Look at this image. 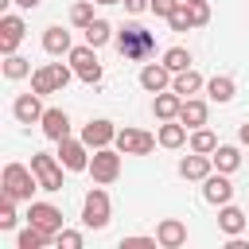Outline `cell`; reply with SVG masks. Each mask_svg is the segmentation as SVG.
Wrapping results in <instances>:
<instances>
[{
	"label": "cell",
	"mask_w": 249,
	"mask_h": 249,
	"mask_svg": "<svg viewBox=\"0 0 249 249\" xmlns=\"http://www.w3.org/2000/svg\"><path fill=\"white\" fill-rule=\"evenodd\" d=\"M187 62H191V54H187L183 47H171V51H167V66H171V70H183Z\"/></svg>",
	"instance_id": "484cf974"
},
{
	"label": "cell",
	"mask_w": 249,
	"mask_h": 249,
	"mask_svg": "<svg viewBox=\"0 0 249 249\" xmlns=\"http://www.w3.org/2000/svg\"><path fill=\"white\" fill-rule=\"evenodd\" d=\"M31 167L39 171V179H43L47 191H58V187H62V175H58V167H54L51 156H31Z\"/></svg>",
	"instance_id": "3957f363"
},
{
	"label": "cell",
	"mask_w": 249,
	"mask_h": 249,
	"mask_svg": "<svg viewBox=\"0 0 249 249\" xmlns=\"http://www.w3.org/2000/svg\"><path fill=\"white\" fill-rule=\"evenodd\" d=\"M105 140H109V124L105 121H93L86 128V144H105Z\"/></svg>",
	"instance_id": "7402d4cb"
},
{
	"label": "cell",
	"mask_w": 249,
	"mask_h": 249,
	"mask_svg": "<svg viewBox=\"0 0 249 249\" xmlns=\"http://www.w3.org/2000/svg\"><path fill=\"white\" fill-rule=\"evenodd\" d=\"M179 171H183L187 179H198V175H206V160H202V156H191V160L179 163Z\"/></svg>",
	"instance_id": "ac0fdd59"
},
{
	"label": "cell",
	"mask_w": 249,
	"mask_h": 249,
	"mask_svg": "<svg viewBox=\"0 0 249 249\" xmlns=\"http://www.w3.org/2000/svg\"><path fill=\"white\" fill-rule=\"evenodd\" d=\"M121 148H132V152H148V148H152V136H144V132H124V136H121Z\"/></svg>",
	"instance_id": "7c38bea8"
},
{
	"label": "cell",
	"mask_w": 249,
	"mask_h": 249,
	"mask_svg": "<svg viewBox=\"0 0 249 249\" xmlns=\"http://www.w3.org/2000/svg\"><path fill=\"white\" fill-rule=\"evenodd\" d=\"M160 140H163V144H179V140H183V128H179V124H167V128L160 132Z\"/></svg>",
	"instance_id": "f1b7e54d"
},
{
	"label": "cell",
	"mask_w": 249,
	"mask_h": 249,
	"mask_svg": "<svg viewBox=\"0 0 249 249\" xmlns=\"http://www.w3.org/2000/svg\"><path fill=\"white\" fill-rule=\"evenodd\" d=\"M16 4H19V8H35L39 0H16Z\"/></svg>",
	"instance_id": "74e56055"
},
{
	"label": "cell",
	"mask_w": 249,
	"mask_h": 249,
	"mask_svg": "<svg viewBox=\"0 0 249 249\" xmlns=\"http://www.w3.org/2000/svg\"><path fill=\"white\" fill-rule=\"evenodd\" d=\"M23 70H27V66H23V58H8V74H12V78H19Z\"/></svg>",
	"instance_id": "d6a6232c"
},
{
	"label": "cell",
	"mask_w": 249,
	"mask_h": 249,
	"mask_svg": "<svg viewBox=\"0 0 249 249\" xmlns=\"http://www.w3.org/2000/svg\"><path fill=\"white\" fill-rule=\"evenodd\" d=\"M183 237H187V233H183L179 222H163V226H160V241H163V245H179Z\"/></svg>",
	"instance_id": "5bb4252c"
},
{
	"label": "cell",
	"mask_w": 249,
	"mask_h": 249,
	"mask_svg": "<svg viewBox=\"0 0 249 249\" xmlns=\"http://www.w3.org/2000/svg\"><path fill=\"white\" fill-rule=\"evenodd\" d=\"M4 183H8V195H12V198H23V195H31V187H35V183H31V175H27L23 167H16V163L4 171Z\"/></svg>",
	"instance_id": "277c9868"
},
{
	"label": "cell",
	"mask_w": 249,
	"mask_h": 249,
	"mask_svg": "<svg viewBox=\"0 0 249 249\" xmlns=\"http://www.w3.org/2000/svg\"><path fill=\"white\" fill-rule=\"evenodd\" d=\"M241 226H245V214L233 210V206H226V210H222V230H226V233H237Z\"/></svg>",
	"instance_id": "4fadbf2b"
},
{
	"label": "cell",
	"mask_w": 249,
	"mask_h": 249,
	"mask_svg": "<svg viewBox=\"0 0 249 249\" xmlns=\"http://www.w3.org/2000/svg\"><path fill=\"white\" fill-rule=\"evenodd\" d=\"M58 241H62V245H70V249H74V245H82V237H78V233H62Z\"/></svg>",
	"instance_id": "e575fe53"
},
{
	"label": "cell",
	"mask_w": 249,
	"mask_h": 249,
	"mask_svg": "<svg viewBox=\"0 0 249 249\" xmlns=\"http://www.w3.org/2000/svg\"><path fill=\"white\" fill-rule=\"evenodd\" d=\"M191 144H195V152H214V148H218L214 132H195V140H191Z\"/></svg>",
	"instance_id": "83f0119b"
},
{
	"label": "cell",
	"mask_w": 249,
	"mask_h": 249,
	"mask_svg": "<svg viewBox=\"0 0 249 249\" xmlns=\"http://www.w3.org/2000/svg\"><path fill=\"white\" fill-rule=\"evenodd\" d=\"M74 19H78V23H86V19H89V8H86V4H78V8H74Z\"/></svg>",
	"instance_id": "836d02e7"
},
{
	"label": "cell",
	"mask_w": 249,
	"mask_h": 249,
	"mask_svg": "<svg viewBox=\"0 0 249 249\" xmlns=\"http://www.w3.org/2000/svg\"><path fill=\"white\" fill-rule=\"evenodd\" d=\"M66 43H70V39H66L62 27H51V31H47V51H66Z\"/></svg>",
	"instance_id": "cb8c5ba5"
},
{
	"label": "cell",
	"mask_w": 249,
	"mask_h": 249,
	"mask_svg": "<svg viewBox=\"0 0 249 249\" xmlns=\"http://www.w3.org/2000/svg\"><path fill=\"white\" fill-rule=\"evenodd\" d=\"M241 140H249V124H245V128H241Z\"/></svg>",
	"instance_id": "f35d334b"
},
{
	"label": "cell",
	"mask_w": 249,
	"mask_h": 249,
	"mask_svg": "<svg viewBox=\"0 0 249 249\" xmlns=\"http://www.w3.org/2000/svg\"><path fill=\"white\" fill-rule=\"evenodd\" d=\"M74 66H78V74L86 78V82H97L101 78V66H97V58H93V51H74Z\"/></svg>",
	"instance_id": "8992f818"
},
{
	"label": "cell",
	"mask_w": 249,
	"mask_h": 249,
	"mask_svg": "<svg viewBox=\"0 0 249 249\" xmlns=\"http://www.w3.org/2000/svg\"><path fill=\"white\" fill-rule=\"evenodd\" d=\"M105 214H109V198H105L101 191H93V195L86 198V218H82V222H86V226H93V230H101V226L109 222Z\"/></svg>",
	"instance_id": "7a4b0ae2"
},
{
	"label": "cell",
	"mask_w": 249,
	"mask_h": 249,
	"mask_svg": "<svg viewBox=\"0 0 249 249\" xmlns=\"http://www.w3.org/2000/svg\"><path fill=\"white\" fill-rule=\"evenodd\" d=\"M86 39H89V47H101V43L109 39V23H101V19H93V23L86 27Z\"/></svg>",
	"instance_id": "9a60e30c"
},
{
	"label": "cell",
	"mask_w": 249,
	"mask_h": 249,
	"mask_svg": "<svg viewBox=\"0 0 249 249\" xmlns=\"http://www.w3.org/2000/svg\"><path fill=\"white\" fill-rule=\"evenodd\" d=\"M156 113L171 117V113H175V97H160V101H156Z\"/></svg>",
	"instance_id": "4dcf8cb0"
},
{
	"label": "cell",
	"mask_w": 249,
	"mask_h": 249,
	"mask_svg": "<svg viewBox=\"0 0 249 249\" xmlns=\"http://www.w3.org/2000/svg\"><path fill=\"white\" fill-rule=\"evenodd\" d=\"M140 82H144V89H160V86L167 82V70H160V66H148V70L140 74Z\"/></svg>",
	"instance_id": "2e32d148"
},
{
	"label": "cell",
	"mask_w": 249,
	"mask_h": 249,
	"mask_svg": "<svg viewBox=\"0 0 249 249\" xmlns=\"http://www.w3.org/2000/svg\"><path fill=\"white\" fill-rule=\"evenodd\" d=\"M19 31H23V27H19V19H12V16H8V19H4V51H12V47L19 43Z\"/></svg>",
	"instance_id": "ffe728a7"
},
{
	"label": "cell",
	"mask_w": 249,
	"mask_h": 249,
	"mask_svg": "<svg viewBox=\"0 0 249 249\" xmlns=\"http://www.w3.org/2000/svg\"><path fill=\"white\" fill-rule=\"evenodd\" d=\"M218 156H214V163L222 167V171H230V167H237V148H214Z\"/></svg>",
	"instance_id": "603a6c76"
},
{
	"label": "cell",
	"mask_w": 249,
	"mask_h": 249,
	"mask_svg": "<svg viewBox=\"0 0 249 249\" xmlns=\"http://www.w3.org/2000/svg\"><path fill=\"white\" fill-rule=\"evenodd\" d=\"M12 222H16V214H12V195H8V198H4V206H0V230H8Z\"/></svg>",
	"instance_id": "f546056e"
},
{
	"label": "cell",
	"mask_w": 249,
	"mask_h": 249,
	"mask_svg": "<svg viewBox=\"0 0 249 249\" xmlns=\"http://www.w3.org/2000/svg\"><path fill=\"white\" fill-rule=\"evenodd\" d=\"M62 163H66L70 171H82V167H86V152H82L74 140H62Z\"/></svg>",
	"instance_id": "9c48e42d"
},
{
	"label": "cell",
	"mask_w": 249,
	"mask_h": 249,
	"mask_svg": "<svg viewBox=\"0 0 249 249\" xmlns=\"http://www.w3.org/2000/svg\"><path fill=\"white\" fill-rule=\"evenodd\" d=\"M43 241H47V230H39V226H31V230L19 233V249H35V245H43Z\"/></svg>",
	"instance_id": "d6986e66"
},
{
	"label": "cell",
	"mask_w": 249,
	"mask_h": 249,
	"mask_svg": "<svg viewBox=\"0 0 249 249\" xmlns=\"http://www.w3.org/2000/svg\"><path fill=\"white\" fill-rule=\"evenodd\" d=\"M93 175H97V179H113V175H117V156L101 152V156L93 160Z\"/></svg>",
	"instance_id": "8fae6325"
},
{
	"label": "cell",
	"mask_w": 249,
	"mask_h": 249,
	"mask_svg": "<svg viewBox=\"0 0 249 249\" xmlns=\"http://www.w3.org/2000/svg\"><path fill=\"white\" fill-rule=\"evenodd\" d=\"M31 226H39V230L51 233V230L62 226V214H58L54 206H47V202H35V206H31Z\"/></svg>",
	"instance_id": "5b68a950"
},
{
	"label": "cell",
	"mask_w": 249,
	"mask_h": 249,
	"mask_svg": "<svg viewBox=\"0 0 249 249\" xmlns=\"http://www.w3.org/2000/svg\"><path fill=\"white\" fill-rule=\"evenodd\" d=\"M105 4H113V0H105Z\"/></svg>",
	"instance_id": "ab89813d"
},
{
	"label": "cell",
	"mask_w": 249,
	"mask_h": 249,
	"mask_svg": "<svg viewBox=\"0 0 249 249\" xmlns=\"http://www.w3.org/2000/svg\"><path fill=\"white\" fill-rule=\"evenodd\" d=\"M152 47H156L152 31H144V27H124L121 31V54L124 58H144Z\"/></svg>",
	"instance_id": "6da1fadb"
},
{
	"label": "cell",
	"mask_w": 249,
	"mask_h": 249,
	"mask_svg": "<svg viewBox=\"0 0 249 249\" xmlns=\"http://www.w3.org/2000/svg\"><path fill=\"white\" fill-rule=\"evenodd\" d=\"M152 8H156V12H171L175 4H171V0H152Z\"/></svg>",
	"instance_id": "d590c367"
},
{
	"label": "cell",
	"mask_w": 249,
	"mask_h": 249,
	"mask_svg": "<svg viewBox=\"0 0 249 249\" xmlns=\"http://www.w3.org/2000/svg\"><path fill=\"white\" fill-rule=\"evenodd\" d=\"M140 245H156L152 237H124L121 241V249H140Z\"/></svg>",
	"instance_id": "1f68e13d"
},
{
	"label": "cell",
	"mask_w": 249,
	"mask_h": 249,
	"mask_svg": "<svg viewBox=\"0 0 249 249\" xmlns=\"http://www.w3.org/2000/svg\"><path fill=\"white\" fill-rule=\"evenodd\" d=\"M66 124H70V121H66L62 109H47V113H43V128H47L51 140H66Z\"/></svg>",
	"instance_id": "52a82bcc"
},
{
	"label": "cell",
	"mask_w": 249,
	"mask_h": 249,
	"mask_svg": "<svg viewBox=\"0 0 249 249\" xmlns=\"http://www.w3.org/2000/svg\"><path fill=\"white\" fill-rule=\"evenodd\" d=\"M206 202H230V195H233V187H230V179H222V175H210L206 179Z\"/></svg>",
	"instance_id": "ba28073f"
},
{
	"label": "cell",
	"mask_w": 249,
	"mask_h": 249,
	"mask_svg": "<svg viewBox=\"0 0 249 249\" xmlns=\"http://www.w3.org/2000/svg\"><path fill=\"white\" fill-rule=\"evenodd\" d=\"M124 4H128V12H140L144 8V0H124Z\"/></svg>",
	"instance_id": "8d00e7d4"
},
{
	"label": "cell",
	"mask_w": 249,
	"mask_h": 249,
	"mask_svg": "<svg viewBox=\"0 0 249 249\" xmlns=\"http://www.w3.org/2000/svg\"><path fill=\"white\" fill-rule=\"evenodd\" d=\"M58 82H66V70H62V66H51V70H43V74L35 78V89H39V93H47V89H51V86H58Z\"/></svg>",
	"instance_id": "30bf717a"
},
{
	"label": "cell",
	"mask_w": 249,
	"mask_h": 249,
	"mask_svg": "<svg viewBox=\"0 0 249 249\" xmlns=\"http://www.w3.org/2000/svg\"><path fill=\"white\" fill-rule=\"evenodd\" d=\"M210 97H214V101H230V97H233V82H230V78H214V82H210Z\"/></svg>",
	"instance_id": "e0dca14e"
},
{
	"label": "cell",
	"mask_w": 249,
	"mask_h": 249,
	"mask_svg": "<svg viewBox=\"0 0 249 249\" xmlns=\"http://www.w3.org/2000/svg\"><path fill=\"white\" fill-rule=\"evenodd\" d=\"M191 89H198V74H191V70H187V74H179V78H175V93H191Z\"/></svg>",
	"instance_id": "4316f807"
},
{
	"label": "cell",
	"mask_w": 249,
	"mask_h": 249,
	"mask_svg": "<svg viewBox=\"0 0 249 249\" xmlns=\"http://www.w3.org/2000/svg\"><path fill=\"white\" fill-rule=\"evenodd\" d=\"M16 117H19V121L39 117V101H35V97H19V101H16Z\"/></svg>",
	"instance_id": "44dd1931"
},
{
	"label": "cell",
	"mask_w": 249,
	"mask_h": 249,
	"mask_svg": "<svg viewBox=\"0 0 249 249\" xmlns=\"http://www.w3.org/2000/svg\"><path fill=\"white\" fill-rule=\"evenodd\" d=\"M183 121H191V124H202V121H206V105H198V101L183 105Z\"/></svg>",
	"instance_id": "d4e9b609"
}]
</instances>
